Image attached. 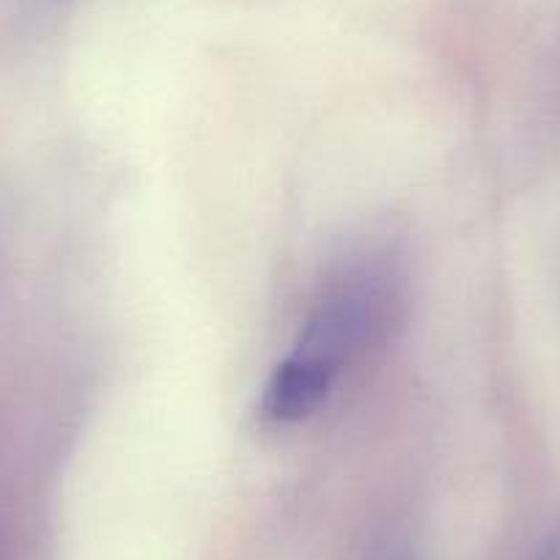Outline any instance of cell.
I'll list each match as a JSON object with an SVG mask.
<instances>
[{
  "mask_svg": "<svg viewBox=\"0 0 560 560\" xmlns=\"http://www.w3.org/2000/svg\"><path fill=\"white\" fill-rule=\"evenodd\" d=\"M541 560H560V541H555L552 547L541 555Z\"/></svg>",
  "mask_w": 560,
  "mask_h": 560,
  "instance_id": "cell-3",
  "label": "cell"
},
{
  "mask_svg": "<svg viewBox=\"0 0 560 560\" xmlns=\"http://www.w3.org/2000/svg\"><path fill=\"white\" fill-rule=\"evenodd\" d=\"M336 380V371L294 349L269 374L261 396V415L275 427L300 423L327 401Z\"/></svg>",
  "mask_w": 560,
  "mask_h": 560,
  "instance_id": "cell-2",
  "label": "cell"
},
{
  "mask_svg": "<svg viewBox=\"0 0 560 560\" xmlns=\"http://www.w3.org/2000/svg\"><path fill=\"white\" fill-rule=\"evenodd\" d=\"M401 292L387 264L376 258L347 264L316 298L298 352L341 374L343 365L382 343L398 319Z\"/></svg>",
  "mask_w": 560,
  "mask_h": 560,
  "instance_id": "cell-1",
  "label": "cell"
}]
</instances>
